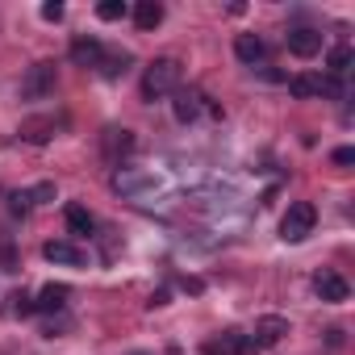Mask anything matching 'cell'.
Here are the masks:
<instances>
[{
	"instance_id": "cell-9",
	"label": "cell",
	"mask_w": 355,
	"mask_h": 355,
	"mask_svg": "<svg viewBox=\"0 0 355 355\" xmlns=\"http://www.w3.org/2000/svg\"><path fill=\"white\" fill-rule=\"evenodd\" d=\"M313 288H318V297L322 301H330V305H338V301H347V280L338 276V272H330V268H322L318 276H313Z\"/></svg>"
},
{
	"instance_id": "cell-15",
	"label": "cell",
	"mask_w": 355,
	"mask_h": 355,
	"mask_svg": "<svg viewBox=\"0 0 355 355\" xmlns=\"http://www.w3.org/2000/svg\"><path fill=\"white\" fill-rule=\"evenodd\" d=\"M234 55H239L247 67L263 63V38H255V34H239V38H234Z\"/></svg>"
},
{
	"instance_id": "cell-25",
	"label": "cell",
	"mask_w": 355,
	"mask_h": 355,
	"mask_svg": "<svg viewBox=\"0 0 355 355\" xmlns=\"http://www.w3.org/2000/svg\"><path fill=\"white\" fill-rule=\"evenodd\" d=\"M334 163H338V167H351V163H355V150H351V146H338V150H334Z\"/></svg>"
},
{
	"instance_id": "cell-26",
	"label": "cell",
	"mask_w": 355,
	"mask_h": 355,
	"mask_svg": "<svg viewBox=\"0 0 355 355\" xmlns=\"http://www.w3.org/2000/svg\"><path fill=\"white\" fill-rule=\"evenodd\" d=\"M30 209V193H13V214H26Z\"/></svg>"
},
{
	"instance_id": "cell-16",
	"label": "cell",
	"mask_w": 355,
	"mask_h": 355,
	"mask_svg": "<svg viewBox=\"0 0 355 355\" xmlns=\"http://www.w3.org/2000/svg\"><path fill=\"white\" fill-rule=\"evenodd\" d=\"M134 26L138 30L163 26V5H159V0H138V5H134Z\"/></svg>"
},
{
	"instance_id": "cell-24",
	"label": "cell",
	"mask_w": 355,
	"mask_h": 355,
	"mask_svg": "<svg viewBox=\"0 0 355 355\" xmlns=\"http://www.w3.org/2000/svg\"><path fill=\"white\" fill-rule=\"evenodd\" d=\"M42 17H46V21H63V5H59V0H46V5H42Z\"/></svg>"
},
{
	"instance_id": "cell-5",
	"label": "cell",
	"mask_w": 355,
	"mask_h": 355,
	"mask_svg": "<svg viewBox=\"0 0 355 355\" xmlns=\"http://www.w3.org/2000/svg\"><path fill=\"white\" fill-rule=\"evenodd\" d=\"M21 92H26V101H42V96H51V92H55V63H34L30 76L21 80Z\"/></svg>"
},
{
	"instance_id": "cell-19",
	"label": "cell",
	"mask_w": 355,
	"mask_h": 355,
	"mask_svg": "<svg viewBox=\"0 0 355 355\" xmlns=\"http://www.w3.org/2000/svg\"><path fill=\"white\" fill-rule=\"evenodd\" d=\"M63 218H67L71 234H92V230H96V218H92L84 205H67V209H63Z\"/></svg>"
},
{
	"instance_id": "cell-10",
	"label": "cell",
	"mask_w": 355,
	"mask_h": 355,
	"mask_svg": "<svg viewBox=\"0 0 355 355\" xmlns=\"http://www.w3.org/2000/svg\"><path fill=\"white\" fill-rule=\"evenodd\" d=\"M201 101H205V96H201L197 88H175V101H171L175 121H184V125L197 121V117H201Z\"/></svg>"
},
{
	"instance_id": "cell-1",
	"label": "cell",
	"mask_w": 355,
	"mask_h": 355,
	"mask_svg": "<svg viewBox=\"0 0 355 355\" xmlns=\"http://www.w3.org/2000/svg\"><path fill=\"white\" fill-rule=\"evenodd\" d=\"M175 88H180V63H175V59H155L146 67V76H142V96L159 101V96H167Z\"/></svg>"
},
{
	"instance_id": "cell-7",
	"label": "cell",
	"mask_w": 355,
	"mask_h": 355,
	"mask_svg": "<svg viewBox=\"0 0 355 355\" xmlns=\"http://www.w3.org/2000/svg\"><path fill=\"white\" fill-rule=\"evenodd\" d=\"M284 334H288V318H280V313H268V318H259V322H255V334H251V343H255V351H259V347H276Z\"/></svg>"
},
{
	"instance_id": "cell-17",
	"label": "cell",
	"mask_w": 355,
	"mask_h": 355,
	"mask_svg": "<svg viewBox=\"0 0 355 355\" xmlns=\"http://www.w3.org/2000/svg\"><path fill=\"white\" fill-rule=\"evenodd\" d=\"M130 150H134V134H130V130L109 125V130H105V155H109V159H117V155H130Z\"/></svg>"
},
{
	"instance_id": "cell-2",
	"label": "cell",
	"mask_w": 355,
	"mask_h": 355,
	"mask_svg": "<svg viewBox=\"0 0 355 355\" xmlns=\"http://www.w3.org/2000/svg\"><path fill=\"white\" fill-rule=\"evenodd\" d=\"M313 222H318L313 201H293L288 214L280 218V239H284V243H305V239L313 234Z\"/></svg>"
},
{
	"instance_id": "cell-23",
	"label": "cell",
	"mask_w": 355,
	"mask_h": 355,
	"mask_svg": "<svg viewBox=\"0 0 355 355\" xmlns=\"http://www.w3.org/2000/svg\"><path fill=\"white\" fill-rule=\"evenodd\" d=\"M46 201H55V184H38L30 193V205H46Z\"/></svg>"
},
{
	"instance_id": "cell-11",
	"label": "cell",
	"mask_w": 355,
	"mask_h": 355,
	"mask_svg": "<svg viewBox=\"0 0 355 355\" xmlns=\"http://www.w3.org/2000/svg\"><path fill=\"white\" fill-rule=\"evenodd\" d=\"M101 55H105V46H101V38H92V34H80V38L71 42V63H76V67H96Z\"/></svg>"
},
{
	"instance_id": "cell-12",
	"label": "cell",
	"mask_w": 355,
	"mask_h": 355,
	"mask_svg": "<svg viewBox=\"0 0 355 355\" xmlns=\"http://www.w3.org/2000/svg\"><path fill=\"white\" fill-rule=\"evenodd\" d=\"M67 297H71L67 284H46V288L34 297V313H59V309L67 305Z\"/></svg>"
},
{
	"instance_id": "cell-21",
	"label": "cell",
	"mask_w": 355,
	"mask_h": 355,
	"mask_svg": "<svg viewBox=\"0 0 355 355\" xmlns=\"http://www.w3.org/2000/svg\"><path fill=\"white\" fill-rule=\"evenodd\" d=\"M130 9H125V0H101V5H96V17L101 21H121Z\"/></svg>"
},
{
	"instance_id": "cell-3",
	"label": "cell",
	"mask_w": 355,
	"mask_h": 355,
	"mask_svg": "<svg viewBox=\"0 0 355 355\" xmlns=\"http://www.w3.org/2000/svg\"><path fill=\"white\" fill-rule=\"evenodd\" d=\"M288 92L297 101H313V96H338V84L326 80V76H318V71H305V76H293L288 80Z\"/></svg>"
},
{
	"instance_id": "cell-14",
	"label": "cell",
	"mask_w": 355,
	"mask_h": 355,
	"mask_svg": "<svg viewBox=\"0 0 355 355\" xmlns=\"http://www.w3.org/2000/svg\"><path fill=\"white\" fill-rule=\"evenodd\" d=\"M351 63H355V55H351V46H334L330 55H326V80H343V76H351Z\"/></svg>"
},
{
	"instance_id": "cell-20",
	"label": "cell",
	"mask_w": 355,
	"mask_h": 355,
	"mask_svg": "<svg viewBox=\"0 0 355 355\" xmlns=\"http://www.w3.org/2000/svg\"><path fill=\"white\" fill-rule=\"evenodd\" d=\"M96 67H101V76H105V80H117V76H125V71H130V55H109V51H105Z\"/></svg>"
},
{
	"instance_id": "cell-4",
	"label": "cell",
	"mask_w": 355,
	"mask_h": 355,
	"mask_svg": "<svg viewBox=\"0 0 355 355\" xmlns=\"http://www.w3.org/2000/svg\"><path fill=\"white\" fill-rule=\"evenodd\" d=\"M284 46H288L297 59H313V55L322 51V30H313V26H293V30L284 34Z\"/></svg>"
},
{
	"instance_id": "cell-27",
	"label": "cell",
	"mask_w": 355,
	"mask_h": 355,
	"mask_svg": "<svg viewBox=\"0 0 355 355\" xmlns=\"http://www.w3.org/2000/svg\"><path fill=\"white\" fill-rule=\"evenodd\" d=\"M155 305H167V288H159V293H150V309Z\"/></svg>"
},
{
	"instance_id": "cell-8",
	"label": "cell",
	"mask_w": 355,
	"mask_h": 355,
	"mask_svg": "<svg viewBox=\"0 0 355 355\" xmlns=\"http://www.w3.org/2000/svg\"><path fill=\"white\" fill-rule=\"evenodd\" d=\"M42 255H46L51 263H63V268H84V263H88V255H84L76 243H63V239H51V243L42 247Z\"/></svg>"
},
{
	"instance_id": "cell-6",
	"label": "cell",
	"mask_w": 355,
	"mask_h": 355,
	"mask_svg": "<svg viewBox=\"0 0 355 355\" xmlns=\"http://www.w3.org/2000/svg\"><path fill=\"white\" fill-rule=\"evenodd\" d=\"M205 351H209V355H255V343H251V334H243V330H226L222 338H209Z\"/></svg>"
},
{
	"instance_id": "cell-18",
	"label": "cell",
	"mask_w": 355,
	"mask_h": 355,
	"mask_svg": "<svg viewBox=\"0 0 355 355\" xmlns=\"http://www.w3.org/2000/svg\"><path fill=\"white\" fill-rule=\"evenodd\" d=\"M21 138H26V142H34V146H42V142H51V138H55V121H51V117H34V121H26V125H21Z\"/></svg>"
},
{
	"instance_id": "cell-22",
	"label": "cell",
	"mask_w": 355,
	"mask_h": 355,
	"mask_svg": "<svg viewBox=\"0 0 355 355\" xmlns=\"http://www.w3.org/2000/svg\"><path fill=\"white\" fill-rule=\"evenodd\" d=\"M9 301H13L9 313H17V318H30V313H34V297H30V293H13Z\"/></svg>"
},
{
	"instance_id": "cell-13",
	"label": "cell",
	"mask_w": 355,
	"mask_h": 355,
	"mask_svg": "<svg viewBox=\"0 0 355 355\" xmlns=\"http://www.w3.org/2000/svg\"><path fill=\"white\" fill-rule=\"evenodd\" d=\"M150 184H155L150 175H138L134 167L113 171V189H117V193H125V197H134V193H142V189H150Z\"/></svg>"
}]
</instances>
